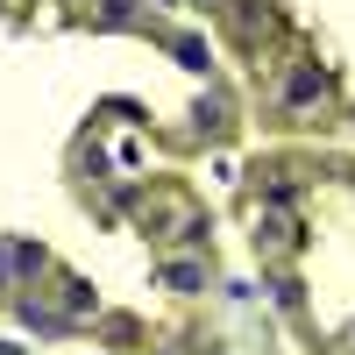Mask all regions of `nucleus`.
<instances>
[{"label":"nucleus","mask_w":355,"mask_h":355,"mask_svg":"<svg viewBox=\"0 0 355 355\" xmlns=\"http://www.w3.org/2000/svg\"><path fill=\"white\" fill-rule=\"evenodd\" d=\"M320 93H327V78H320V71H299V78L284 85V100H291V107H306V100H320Z\"/></svg>","instance_id":"obj_1"}]
</instances>
